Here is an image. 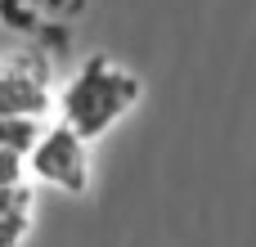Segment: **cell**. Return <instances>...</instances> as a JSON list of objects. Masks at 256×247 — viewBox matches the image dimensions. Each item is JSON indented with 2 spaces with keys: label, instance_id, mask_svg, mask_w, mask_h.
<instances>
[{
  "label": "cell",
  "instance_id": "6da1fadb",
  "mask_svg": "<svg viewBox=\"0 0 256 247\" xmlns=\"http://www.w3.org/2000/svg\"><path fill=\"white\" fill-rule=\"evenodd\" d=\"M140 94H144V86H140L135 72H126L122 63L94 54L58 90V122L72 126L81 140H99L140 104Z\"/></svg>",
  "mask_w": 256,
  "mask_h": 247
},
{
  "label": "cell",
  "instance_id": "7a4b0ae2",
  "mask_svg": "<svg viewBox=\"0 0 256 247\" xmlns=\"http://www.w3.org/2000/svg\"><path fill=\"white\" fill-rule=\"evenodd\" d=\"M90 140H81L72 126H63V122H54V126H40V135H36V144L27 148V171H32V180H40V184H50V189H58V194H72V198H81L86 189H90V148H86Z\"/></svg>",
  "mask_w": 256,
  "mask_h": 247
},
{
  "label": "cell",
  "instance_id": "3957f363",
  "mask_svg": "<svg viewBox=\"0 0 256 247\" xmlns=\"http://www.w3.org/2000/svg\"><path fill=\"white\" fill-rule=\"evenodd\" d=\"M50 112V76L36 58H0V117H32Z\"/></svg>",
  "mask_w": 256,
  "mask_h": 247
},
{
  "label": "cell",
  "instance_id": "277c9868",
  "mask_svg": "<svg viewBox=\"0 0 256 247\" xmlns=\"http://www.w3.org/2000/svg\"><path fill=\"white\" fill-rule=\"evenodd\" d=\"M32 230V189L18 184H0V247H18Z\"/></svg>",
  "mask_w": 256,
  "mask_h": 247
},
{
  "label": "cell",
  "instance_id": "5b68a950",
  "mask_svg": "<svg viewBox=\"0 0 256 247\" xmlns=\"http://www.w3.org/2000/svg\"><path fill=\"white\" fill-rule=\"evenodd\" d=\"M36 135H40V122H32V117H0V153L27 158V148L36 144Z\"/></svg>",
  "mask_w": 256,
  "mask_h": 247
},
{
  "label": "cell",
  "instance_id": "8992f818",
  "mask_svg": "<svg viewBox=\"0 0 256 247\" xmlns=\"http://www.w3.org/2000/svg\"><path fill=\"white\" fill-rule=\"evenodd\" d=\"M27 176V162L18 153H0V184H18Z\"/></svg>",
  "mask_w": 256,
  "mask_h": 247
}]
</instances>
